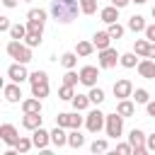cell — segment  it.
Returning <instances> with one entry per match:
<instances>
[{
    "label": "cell",
    "mask_w": 155,
    "mask_h": 155,
    "mask_svg": "<svg viewBox=\"0 0 155 155\" xmlns=\"http://www.w3.org/2000/svg\"><path fill=\"white\" fill-rule=\"evenodd\" d=\"M78 12H80V2L78 0H53L51 2V15L56 17V22L68 24V22H73L78 17Z\"/></svg>",
    "instance_id": "1"
},
{
    "label": "cell",
    "mask_w": 155,
    "mask_h": 155,
    "mask_svg": "<svg viewBox=\"0 0 155 155\" xmlns=\"http://www.w3.org/2000/svg\"><path fill=\"white\" fill-rule=\"evenodd\" d=\"M27 80L31 82V94H34L36 99L48 97V75H46L44 70H34Z\"/></svg>",
    "instance_id": "2"
},
{
    "label": "cell",
    "mask_w": 155,
    "mask_h": 155,
    "mask_svg": "<svg viewBox=\"0 0 155 155\" xmlns=\"http://www.w3.org/2000/svg\"><path fill=\"white\" fill-rule=\"evenodd\" d=\"M7 53H10L17 63H24V65L31 61V48H29L27 44H19L17 39H12V41L7 44Z\"/></svg>",
    "instance_id": "3"
},
{
    "label": "cell",
    "mask_w": 155,
    "mask_h": 155,
    "mask_svg": "<svg viewBox=\"0 0 155 155\" xmlns=\"http://www.w3.org/2000/svg\"><path fill=\"white\" fill-rule=\"evenodd\" d=\"M104 128L109 138H119L124 131V116L121 114H104Z\"/></svg>",
    "instance_id": "4"
},
{
    "label": "cell",
    "mask_w": 155,
    "mask_h": 155,
    "mask_svg": "<svg viewBox=\"0 0 155 155\" xmlns=\"http://www.w3.org/2000/svg\"><path fill=\"white\" fill-rule=\"evenodd\" d=\"M85 126H87L90 133H99V131L104 128V114H102L99 109H92V111L85 116Z\"/></svg>",
    "instance_id": "5"
},
{
    "label": "cell",
    "mask_w": 155,
    "mask_h": 155,
    "mask_svg": "<svg viewBox=\"0 0 155 155\" xmlns=\"http://www.w3.org/2000/svg\"><path fill=\"white\" fill-rule=\"evenodd\" d=\"M128 145H131V150H133L136 155L148 153V148H145V133H143L140 128H133L131 136H128Z\"/></svg>",
    "instance_id": "6"
},
{
    "label": "cell",
    "mask_w": 155,
    "mask_h": 155,
    "mask_svg": "<svg viewBox=\"0 0 155 155\" xmlns=\"http://www.w3.org/2000/svg\"><path fill=\"white\" fill-rule=\"evenodd\" d=\"M116 63H119V53H116V48L107 46V48L99 51V68H114Z\"/></svg>",
    "instance_id": "7"
},
{
    "label": "cell",
    "mask_w": 155,
    "mask_h": 155,
    "mask_svg": "<svg viewBox=\"0 0 155 155\" xmlns=\"http://www.w3.org/2000/svg\"><path fill=\"white\" fill-rule=\"evenodd\" d=\"M78 78H80V82H82V85L94 87V85H97V78H99V70H97L94 65H85V68L78 73Z\"/></svg>",
    "instance_id": "8"
},
{
    "label": "cell",
    "mask_w": 155,
    "mask_h": 155,
    "mask_svg": "<svg viewBox=\"0 0 155 155\" xmlns=\"http://www.w3.org/2000/svg\"><path fill=\"white\" fill-rule=\"evenodd\" d=\"M136 68H138V75H140V78H145V80H155V61H153V58L138 61Z\"/></svg>",
    "instance_id": "9"
},
{
    "label": "cell",
    "mask_w": 155,
    "mask_h": 155,
    "mask_svg": "<svg viewBox=\"0 0 155 155\" xmlns=\"http://www.w3.org/2000/svg\"><path fill=\"white\" fill-rule=\"evenodd\" d=\"M114 94H116L119 99L131 97V94H133V85H131V80H126V78L116 80V82H114Z\"/></svg>",
    "instance_id": "10"
},
{
    "label": "cell",
    "mask_w": 155,
    "mask_h": 155,
    "mask_svg": "<svg viewBox=\"0 0 155 155\" xmlns=\"http://www.w3.org/2000/svg\"><path fill=\"white\" fill-rule=\"evenodd\" d=\"M0 138H2V143H7V145H12V148H15V143H17L19 133H17V128H15L12 124H2V126H0Z\"/></svg>",
    "instance_id": "11"
},
{
    "label": "cell",
    "mask_w": 155,
    "mask_h": 155,
    "mask_svg": "<svg viewBox=\"0 0 155 155\" xmlns=\"http://www.w3.org/2000/svg\"><path fill=\"white\" fill-rule=\"evenodd\" d=\"M7 75H10V80H12V82H22V80H27V78H29V73H27L24 63H12V65L7 68Z\"/></svg>",
    "instance_id": "12"
},
{
    "label": "cell",
    "mask_w": 155,
    "mask_h": 155,
    "mask_svg": "<svg viewBox=\"0 0 155 155\" xmlns=\"http://www.w3.org/2000/svg\"><path fill=\"white\" fill-rule=\"evenodd\" d=\"M48 143H51L48 131H44L41 126H39V128H34V133H31V145H34V148H39V150H44Z\"/></svg>",
    "instance_id": "13"
},
{
    "label": "cell",
    "mask_w": 155,
    "mask_h": 155,
    "mask_svg": "<svg viewBox=\"0 0 155 155\" xmlns=\"http://www.w3.org/2000/svg\"><path fill=\"white\" fill-rule=\"evenodd\" d=\"M22 126L34 131L41 126V111H24V119H22Z\"/></svg>",
    "instance_id": "14"
},
{
    "label": "cell",
    "mask_w": 155,
    "mask_h": 155,
    "mask_svg": "<svg viewBox=\"0 0 155 155\" xmlns=\"http://www.w3.org/2000/svg\"><path fill=\"white\" fill-rule=\"evenodd\" d=\"M2 92H5V99H7V102H12V104L22 99V90H19V82L5 85V87H2Z\"/></svg>",
    "instance_id": "15"
},
{
    "label": "cell",
    "mask_w": 155,
    "mask_h": 155,
    "mask_svg": "<svg viewBox=\"0 0 155 155\" xmlns=\"http://www.w3.org/2000/svg\"><path fill=\"white\" fill-rule=\"evenodd\" d=\"M48 138H51V143H53L56 148H61V145H65V143H68V133L63 131V126H56V128L48 133Z\"/></svg>",
    "instance_id": "16"
},
{
    "label": "cell",
    "mask_w": 155,
    "mask_h": 155,
    "mask_svg": "<svg viewBox=\"0 0 155 155\" xmlns=\"http://www.w3.org/2000/svg\"><path fill=\"white\" fill-rule=\"evenodd\" d=\"M99 17H102V22H107V24H111V22H116V19H119V7H114V5H109V7H104V10L99 12Z\"/></svg>",
    "instance_id": "17"
},
{
    "label": "cell",
    "mask_w": 155,
    "mask_h": 155,
    "mask_svg": "<svg viewBox=\"0 0 155 155\" xmlns=\"http://www.w3.org/2000/svg\"><path fill=\"white\" fill-rule=\"evenodd\" d=\"M133 111H136L133 102H128V99H119V104H116V114H121V116L126 119V116H133Z\"/></svg>",
    "instance_id": "18"
},
{
    "label": "cell",
    "mask_w": 155,
    "mask_h": 155,
    "mask_svg": "<svg viewBox=\"0 0 155 155\" xmlns=\"http://www.w3.org/2000/svg\"><path fill=\"white\" fill-rule=\"evenodd\" d=\"M109 41H111V36H109L107 31H97V34H94V39H92V46L102 51V48H107V46H109Z\"/></svg>",
    "instance_id": "19"
},
{
    "label": "cell",
    "mask_w": 155,
    "mask_h": 155,
    "mask_svg": "<svg viewBox=\"0 0 155 155\" xmlns=\"http://www.w3.org/2000/svg\"><path fill=\"white\" fill-rule=\"evenodd\" d=\"M73 107H75V111H82V109H87V104H90V97L87 94H73Z\"/></svg>",
    "instance_id": "20"
},
{
    "label": "cell",
    "mask_w": 155,
    "mask_h": 155,
    "mask_svg": "<svg viewBox=\"0 0 155 155\" xmlns=\"http://www.w3.org/2000/svg\"><path fill=\"white\" fill-rule=\"evenodd\" d=\"M68 145H70V148H82V145H85V138L80 136L78 128H73V133H68Z\"/></svg>",
    "instance_id": "21"
},
{
    "label": "cell",
    "mask_w": 155,
    "mask_h": 155,
    "mask_svg": "<svg viewBox=\"0 0 155 155\" xmlns=\"http://www.w3.org/2000/svg\"><path fill=\"white\" fill-rule=\"evenodd\" d=\"M128 29H131V31H143V29H145V19H143L140 15H133V17L128 19Z\"/></svg>",
    "instance_id": "22"
},
{
    "label": "cell",
    "mask_w": 155,
    "mask_h": 155,
    "mask_svg": "<svg viewBox=\"0 0 155 155\" xmlns=\"http://www.w3.org/2000/svg\"><path fill=\"white\" fill-rule=\"evenodd\" d=\"M22 109H24V111H41V99H36V97L22 99Z\"/></svg>",
    "instance_id": "23"
},
{
    "label": "cell",
    "mask_w": 155,
    "mask_h": 155,
    "mask_svg": "<svg viewBox=\"0 0 155 155\" xmlns=\"http://www.w3.org/2000/svg\"><path fill=\"white\" fill-rule=\"evenodd\" d=\"M24 34H27V24H10V36L12 39H24Z\"/></svg>",
    "instance_id": "24"
},
{
    "label": "cell",
    "mask_w": 155,
    "mask_h": 155,
    "mask_svg": "<svg viewBox=\"0 0 155 155\" xmlns=\"http://www.w3.org/2000/svg\"><path fill=\"white\" fill-rule=\"evenodd\" d=\"M78 2H80V12H85V15L97 12V0H78Z\"/></svg>",
    "instance_id": "25"
},
{
    "label": "cell",
    "mask_w": 155,
    "mask_h": 155,
    "mask_svg": "<svg viewBox=\"0 0 155 155\" xmlns=\"http://www.w3.org/2000/svg\"><path fill=\"white\" fill-rule=\"evenodd\" d=\"M75 63H78V53H63L61 56V65L63 68L70 70V68H75Z\"/></svg>",
    "instance_id": "26"
},
{
    "label": "cell",
    "mask_w": 155,
    "mask_h": 155,
    "mask_svg": "<svg viewBox=\"0 0 155 155\" xmlns=\"http://www.w3.org/2000/svg\"><path fill=\"white\" fill-rule=\"evenodd\" d=\"M44 19H27V31H36V34H41L44 31Z\"/></svg>",
    "instance_id": "27"
},
{
    "label": "cell",
    "mask_w": 155,
    "mask_h": 155,
    "mask_svg": "<svg viewBox=\"0 0 155 155\" xmlns=\"http://www.w3.org/2000/svg\"><path fill=\"white\" fill-rule=\"evenodd\" d=\"M107 34H109L111 39H121V36H124V27H121L119 22H111L109 29H107Z\"/></svg>",
    "instance_id": "28"
},
{
    "label": "cell",
    "mask_w": 155,
    "mask_h": 155,
    "mask_svg": "<svg viewBox=\"0 0 155 155\" xmlns=\"http://www.w3.org/2000/svg\"><path fill=\"white\" fill-rule=\"evenodd\" d=\"M24 44L31 48V46H39L41 44V34H36V31H27L24 34Z\"/></svg>",
    "instance_id": "29"
},
{
    "label": "cell",
    "mask_w": 155,
    "mask_h": 155,
    "mask_svg": "<svg viewBox=\"0 0 155 155\" xmlns=\"http://www.w3.org/2000/svg\"><path fill=\"white\" fill-rule=\"evenodd\" d=\"M92 51H94V46H92L90 41H78V48H75L78 56H90Z\"/></svg>",
    "instance_id": "30"
},
{
    "label": "cell",
    "mask_w": 155,
    "mask_h": 155,
    "mask_svg": "<svg viewBox=\"0 0 155 155\" xmlns=\"http://www.w3.org/2000/svg\"><path fill=\"white\" fill-rule=\"evenodd\" d=\"M119 63L124 65V68H136V53H124V56H119Z\"/></svg>",
    "instance_id": "31"
},
{
    "label": "cell",
    "mask_w": 155,
    "mask_h": 155,
    "mask_svg": "<svg viewBox=\"0 0 155 155\" xmlns=\"http://www.w3.org/2000/svg\"><path fill=\"white\" fill-rule=\"evenodd\" d=\"M87 97H90V102H92V104H102V102H104V90H99V87H92Z\"/></svg>",
    "instance_id": "32"
},
{
    "label": "cell",
    "mask_w": 155,
    "mask_h": 155,
    "mask_svg": "<svg viewBox=\"0 0 155 155\" xmlns=\"http://www.w3.org/2000/svg\"><path fill=\"white\" fill-rule=\"evenodd\" d=\"M148 46H150L148 39H138V41L133 44V51H136L138 56H145V53H148Z\"/></svg>",
    "instance_id": "33"
},
{
    "label": "cell",
    "mask_w": 155,
    "mask_h": 155,
    "mask_svg": "<svg viewBox=\"0 0 155 155\" xmlns=\"http://www.w3.org/2000/svg\"><path fill=\"white\" fill-rule=\"evenodd\" d=\"M29 148H31V140L19 136V138H17V143H15V150H17V153H27Z\"/></svg>",
    "instance_id": "34"
},
{
    "label": "cell",
    "mask_w": 155,
    "mask_h": 155,
    "mask_svg": "<svg viewBox=\"0 0 155 155\" xmlns=\"http://www.w3.org/2000/svg\"><path fill=\"white\" fill-rule=\"evenodd\" d=\"M78 80H80V78H78V73H73V68H70V70L63 75V85H70V87H75V85H78Z\"/></svg>",
    "instance_id": "35"
},
{
    "label": "cell",
    "mask_w": 155,
    "mask_h": 155,
    "mask_svg": "<svg viewBox=\"0 0 155 155\" xmlns=\"http://www.w3.org/2000/svg\"><path fill=\"white\" fill-rule=\"evenodd\" d=\"M73 94H75V92H73V87H70V85H63V87L58 90V97H61V99H65V102H70V99H73Z\"/></svg>",
    "instance_id": "36"
},
{
    "label": "cell",
    "mask_w": 155,
    "mask_h": 155,
    "mask_svg": "<svg viewBox=\"0 0 155 155\" xmlns=\"http://www.w3.org/2000/svg\"><path fill=\"white\" fill-rule=\"evenodd\" d=\"M133 99H136V104H145V102L150 99V94H148V90H136Z\"/></svg>",
    "instance_id": "37"
},
{
    "label": "cell",
    "mask_w": 155,
    "mask_h": 155,
    "mask_svg": "<svg viewBox=\"0 0 155 155\" xmlns=\"http://www.w3.org/2000/svg\"><path fill=\"white\" fill-rule=\"evenodd\" d=\"M56 126L68 128V126H70V114H58V116H56Z\"/></svg>",
    "instance_id": "38"
},
{
    "label": "cell",
    "mask_w": 155,
    "mask_h": 155,
    "mask_svg": "<svg viewBox=\"0 0 155 155\" xmlns=\"http://www.w3.org/2000/svg\"><path fill=\"white\" fill-rule=\"evenodd\" d=\"M27 19H44V22H46V12H44V10H29Z\"/></svg>",
    "instance_id": "39"
},
{
    "label": "cell",
    "mask_w": 155,
    "mask_h": 155,
    "mask_svg": "<svg viewBox=\"0 0 155 155\" xmlns=\"http://www.w3.org/2000/svg\"><path fill=\"white\" fill-rule=\"evenodd\" d=\"M82 121H85V119H82V116H78V111H75V114H70V128H80V126H82Z\"/></svg>",
    "instance_id": "40"
},
{
    "label": "cell",
    "mask_w": 155,
    "mask_h": 155,
    "mask_svg": "<svg viewBox=\"0 0 155 155\" xmlns=\"http://www.w3.org/2000/svg\"><path fill=\"white\" fill-rule=\"evenodd\" d=\"M90 148H92V153H104L107 150V140H94Z\"/></svg>",
    "instance_id": "41"
},
{
    "label": "cell",
    "mask_w": 155,
    "mask_h": 155,
    "mask_svg": "<svg viewBox=\"0 0 155 155\" xmlns=\"http://www.w3.org/2000/svg\"><path fill=\"white\" fill-rule=\"evenodd\" d=\"M143 31H145V39L148 41H155V24H145Z\"/></svg>",
    "instance_id": "42"
},
{
    "label": "cell",
    "mask_w": 155,
    "mask_h": 155,
    "mask_svg": "<svg viewBox=\"0 0 155 155\" xmlns=\"http://www.w3.org/2000/svg\"><path fill=\"white\" fill-rule=\"evenodd\" d=\"M116 153H121V155H131L133 150H131L128 143H119V145H116Z\"/></svg>",
    "instance_id": "43"
},
{
    "label": "cell",
    "mask_w": 155,
    "mask_h": 155,
    "mask_svg": "<svg viewBox=\"0 0 155 155\" xmlns=\"http://www.w3.org/2000/svg\"><path fill=\"white\" fill-rule=\"evenodd\" d=\"M0 31H10V19L5 15H0Z\"/></svg>",
    "instance_id": "44"
},
{
    "label": "cell",
    "mask_w": 155,
    "mask_h": 155,
    "mask_svg": "<svg viewBox=\"0 0 155 155\" xmlns=\"http://www.w3.org/2000/svg\"><path fill=\"white\" fill-rule=\"evenodd\" d=\"M145 148L155 153V133H153V136H145Z\"/></svg>",
    "instance_id": "45"
},
{
    "label": "cell",
    "mask_w": 155,
    "mask_h": 155,
    "mask_svg": "<svg viewBox=\"0 0 155 155\" xmlns=\"http://www.w3.org/2000/svg\"><path fill=\"white\" fill-rule=\"evenodd\" d=\"M145 107H148V116H153V119H155V102H150V99H148V102H145Z\"/></svg>",
    "instance_id": "46"
},
{
    "label": "cell",
    "mask_w": 155,
    "mask_h": 155,
    "mask_svg": "<svg viewBox=\"0 0 155 155\" xmlns=\"http://www.w3.org/2000/svg\"><path fill=\"white\" fill-rule=\"evenodd\" d=\"M128 2H131V0H111V5H114V7H119V10H121V7H126Z\"/></svg>",
    "instance_id": "47"
},
{
    "label": "cell",
    "mask_w": 155,
    "mask_h": 155,
    "mask_svg": "<svg viewBox=\"0 0 155 155\" xmlns=\"http://www.w3.org/2000/svg\"><path fill=\"white\" fill-rule=\"evenodd\" d=\"M145 58H155V41L148 46V53H145Z\"/></svg>",
    "instance_id": "48"
},
{
    "label": "cell",
    "mask_w": 155,
    "mask_h": 155,
    "mask_svg": "<svg viewBox=\"0 0 155 155\" xmlns=\"http://www.w3.org/2000/svg\"><path fill=\"white\" fill-rule=\"evenodd\" d=\"M17 2H19V0H2L5 7H17Z\"/></svg>",
    "instance_id": "49"
},
{
    "label": "cell",
    "mask_w": 155,
    "mask_h": 155,
    "mask_svg": "<svg viewBox=\"0 0 155 155\" xmlns=\"http://www.w3.org/2000/svg\"><path fill=\"white\" fill-rule=\"evenodd\" d=\"M131 2H136V5H143V2H145V0H131Z\"/></svg>",
    "instance_id": "50"
},
{
    "label": "cell",
    "mask_w": 155,
    "mask_h": 155,
    "mask_svg": "<svg viewBox=\"0 0 155 155\" xmlns=\"http://www.w3.org/2000/svg\"><path fill=\"white\" fill-rule=\"evenodd\" d=\"M2 87H5V82H2V78H0V90H2Z\"/></svg>",
    "instance_id": "51"
},
{
    "label": "cell",
    "mask_w": 155,
    "mask_h": 155,
    "mask_svg": "<svg viewBox=\"0 0 155 155\" xmlns=\"http://www.w3.org/2000/svg\"><path fill=\"white\" fill-rule=\"evenodd\" d=\"M153 17H155V7H153Z\"/></svg>",
    "instance_id": "52"
},
{
    "label": "cell",
    "mask_w": 155,
    "mask_h": 155,
    "mask_svg": "<svg viewBox=\"0 0 155 155\" xmlns=\"http://www.w3.org/2000/svg\"><path fill=\"white\" fill-rule=\"evenodd\" d=\"M24 2H29V0H24Z\"/></svg>",
    "instance_id": "53"
}]
</instances>
